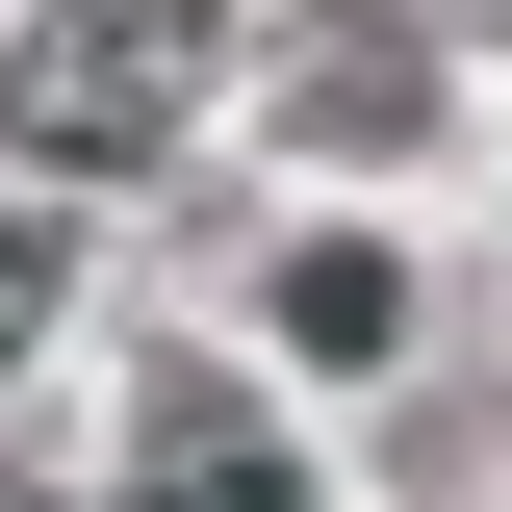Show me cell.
<instances>
[{"instance_id": "obj_7", "label": "cell", "mask_w": 512, "mask_h": 512, "mask_svg": "<svg viewBox=\"0 0 512 512\" xmlns=\"http://www.w3.org/2000/svg\"><path fill=\"white\" fill-rule=\"evenodd\" d=\"M0 512H52V487H0Z\"/></svg>"}, {"instance_id": "obj_2", "label": "cell", "mask_w": 512, "mask_h": 512, "mask_svg": "<svg viewBox=\"0 0 512 512\" xmlns=\"http://www.w3.org/2000/svg\"><path fill=\"white\" fill-rule=\"evenodd\" d=\"M128 512H308V487H282V436H256V410H231V384H154V410H128Z\"/></svg>"}, {"instance_id": "obj_1", "label": "cell", "mask_w": 512, "mask_h": 512, "mask_svg": "<svg viewBox=\"0 0 512 512\" xmlns=\"http://www.w3.org/2000/svg\"><path fill=\"white\" fill-rule=\"evenodd\" d=\"M180 128H205V0H26V52H0V154L26 180H128Z\"/></svg>"}, {"instance_id": "obj_6", "label": "cell", "mask_w": 512, "mask_h": 512, "mask_svg": "<svg viewBox=\"0 0 512 512\" xmlns=\"http://www.w3.org/2000/svg\"><path fill=\"white\" fill-rule=\"evenodd\" d=\"M436 52H512V0H436Z\"/></svg>"}, {"instance_id": "obj_3", "label": "cell", "mask_w": 512, "mask_h": 512, "mask_svg": "<svg viewBox=\"0 0 512 512\" xmlns=\"http://www.w3.org/2000/svg\"><path fill=\"white\" fill-rule=\"evenodd\" d=\"M410 103H436V77H410V0H308V77H282V128H308V154H384Z\"/></svg>"}, {"instance_id": "obj_4", "label": "cell", "mask_w": 512, "mask_h": 512, "mask_svg": "<svg viewBox=\"0 0 512 512\" xmlns=\"http://www.w3.org/2000/svg\"><path fill=\"white\" fill-rule=\"evenodd\" d=\"M282 359H333V384H359V359H410V256L308 231V256H282Z\"/></svg>"}, {"instance_id": "obj_5", "label": "cell", "mask_w": 512, "mask_h": 512, "mask_svg": "<svg viewBox=\"0 0 512 512\" xmlns=\"http://www.w3.org/2000/svg\"><path fill=\"white\" fill-rule=\"evenodd\" d=\"M52 308H77V256H52V205L0 180V359H52Z\"/></svg>"}]
</instances>
